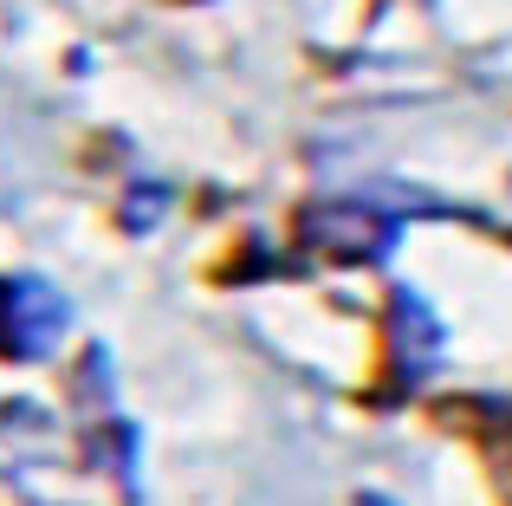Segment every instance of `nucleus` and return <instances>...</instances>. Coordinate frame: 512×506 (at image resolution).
I'll use <instances>...</instances> for the list:
<instances>
[{
    "instance_id": "nucleus-1",
    "label": "nucleus",
    "mask_w": 512,
    "mask_h": 506,
    "mask_svg": "<svg viewBox=\"0 0 512 506\" xmlns=\"http://www.w3.org/2000/svg\"><path fill=\"white\" fill-rule=\"evenodd\" d=\"M389 234H396V221L370 202H318L305 215V241L338 253V260H370V253L389 247Z\"/></svg>"
}]
</instances>
